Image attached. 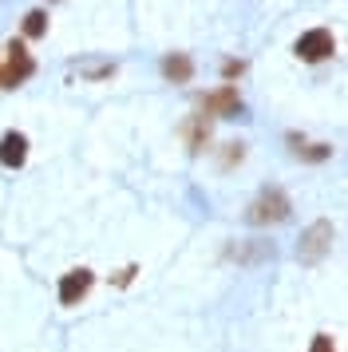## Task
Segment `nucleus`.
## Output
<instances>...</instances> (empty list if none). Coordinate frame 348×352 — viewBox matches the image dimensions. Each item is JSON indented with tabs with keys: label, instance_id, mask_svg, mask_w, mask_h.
<instances>
[{
	"label": "nucleus",
	"instance_id": "5",
	"mask_svg": "<svg viewBox=\"0 0 348 352\" xmlns=\"http://www.w3.org/2000/svg\"><path fill=\"white\" fill-rule=\"evenodd\" d=\"M198 107H202L206 119H226V115H237V111H241V96H237L234 83H221L218 91H210V96L198 99Z\"/></svg>",
	"mask_w": 348,
	"mask_h": 352
},
{
	"label": "nucleus",
	"instance_id": "15",
	"mask_svg": "<svg viewBox=\"0 0 348 352\" xmlns=\"http://www.w3.org/2000/svg\"><path fill=\"white\" fill-rule=\"evenodd\" d=\"M135 273H139V265H127V270H119V273H115V285L127 289L131 281H135Z\"/></svg>",
	"mask_w": 348,
	"mask_h": 352
},
{
	"label": "nucleus",
	"instance_id": "8",
	"mask_svg": "<svg viewBox=\"0 0 348 352\" xmlns=\"http://www.w3.org/2000/svg\"><path fill=\"white\" fill-rule=\"evenodd\" d=\"M24 159H28V135H20V131H8L4 139H0V162L4 166H24Z\"/></svg>",
	"mask_w": 348,
	"mask_h": 352
},
{
	"label": "nucleus",
	"instance_id": "14",
	"mask_svg": "<svg viewBox=\"0 0 348 352\" xmlns=\"http://www.w3.org/2000/svg\"><path fill=\"white\" fill-rule=\"evenodd\" d=\"M309 352H336V344H332L329 333H316L313 336V349H309Z\"/></svg>",
	"mask_w": 348,
	"mask_h": 352
},
{
	"label": "nucleus",
	"instance_id": "4",
	"mask_svg": "<svg viewBox=\"0 0 348 352\" xmlns=\"http://www.w3.org/2000/svg\"><path fill=\"white\" fill-rule=\"evenodd\" d=\"M293 52H297L305 64H320V60L336 56V36H332L329 28H313V32H305L297 44H293Z\"/></svg>",
	"mask_w": 348,
	"mask_h": 352
},
{
	"label": "nucleus",
	"instance_id": "1",
	"mask_svg": "<svg viewBox=\"0 0 348 352\" xmlns=\"http://www.w3.org/2000/svg\"><path fill=\"white\" fill-rule=\"evenodd\" d=\"M289 210H293L289 194H285L281 186H265V190L246 206V222L250 226H277V222L289 218Z\"/></svg>",
	"mask_w": 348,
	"mask_h": 352
},
{
	"label": "nucleus",
	"instance_id": "9",
	"mask_svg": "<svg viewBox=\"0 0 348 352\" xmlns=\"http://www.w3.org/2000/svg\"><path fill=\"white\" fill-rule=\"evenodd\" d=\"M162 76L171 83H190L194 80V60H190L186 52H171V56L162 60Z\"/></svg>",
	"mask_w": 348,
	"mask_h": 352
},
{
	"label": "nucleus",
	"instance_id": "10",
	"mask_svg": "<svg viewBox=\"0 0 348 352\" xmlns=\"http://www.w3.org/2000/svg\"><path fill=\"white\" fill-rule=\"evenodd\" d=\"M226 257H234V261H241V265H250V261H265V257H273V241H257V245H230L226 250Z\"/></svg>",
	"mask_w": 348,
	"mask_h": 352
},
{
	"label": "nucleus",
	"instance_id": "11",
	"mask_svg": "<svg viewBox=\"0 0 348 352\" xmlns=\"http://www.w3.org/2000/svg\"><path fill=\"white\" fill-rule=\"evenodd\" d=\"M24 36H28V40L47 36V12H44V8H32L28 16H24Z\"/></svg>",
	"mask_w": 348,
	"mask_h": 352
},
{
	"label": "nucleus",
	"instance_id": "13",
	"mask_svg": "<svg viewBox=\"0 0 348 352\" xmlns=\"http://www.w3.org/2000/svg\"><path fill=\"white\" fill-rule=\"evenodd\" d=\"M293 151H297L301 159H309V162H320V159H329L332 151L325 143H313V146H293Z\"/></svg>",
	"mask_w": 348,
	"mask_h": 352
},
{
	"label": "nucleus",
	"instance_id": "2",
	"mask_svg": "<svg viewBox=\"0 0 348 352\" xmlns=\"http://www.w3.org/2000/svg\"><path fill=\"white\" fill-rule=\"evenodd\" d=\"M332 241H336V226L332 222H313L297 241V257L305 261V265H316V261L332 250Z\"/></svg>",
	"mask_w": 348,
	"mask_h": 352
},
{
	"label": "nucleus",
	"instance_id": "7",
	"mask_svg": "<svg viewBox=\"0 0 348 352\" xmlns=\"http://www.w3.org/2000/svg\"><path fill=\"white\" fill-rule=\"evenodd\" d=\"M182 139H186L190 155H202L206 146H210V119L206 115H190L186 123H182Z\"/></svg>",
	"mask_w": 348,
	"mask_h": 352
},
{
	"label": "nucleus",
	"instance_id": "16",
	"mask_svg": "<svg viewBox=\"0 0 348 352\" xmlns=\"http://www.w3.org/2000/svg\"><path fill=\"white\" fill-rule=\"evenodd\" d=\"M241 72H246L241 60H226V67H221V76H226V80H234V76H241Z\"/></svg>",
	"mask_w": 348,
	"mask_h": 352
},
{
	"label": "nucleus",
	"instance_id": "12",
	"mask_svg": "<svg viewBox=\"0 0 348 352\" xmlns=\"http://www.w3.org/2000/svg\"><path fill=\"white\" fill-rule=\"evenodd\" d=\"M241 159H246V143H226V151H221V166L230 170V166H237Z\"/></svg>",
	"mask_w": 348,
	"mask_h": 352
},
{
	"label": "nucleus",
	"instance_id": "3",
	"mask_svg": "<svg viewBox=\"0 0 348 352\" xmlns=\"http://www.w3.org/2000/svg\"><path fill=\"white\" fill-rule=\"evenodd\" d=\"M32 72H36V60L28 56L24 40H12L8 44V64L0 67V87H20Z\"/></svg>",
	"mask_w": 348,
	"mask_h": 352
},
{
	"label": "nucleus",
	"instance_id": "6",
	"mask_svg": "<svg viewBox=\"0 0 348 352\" xmlns=\"http://www.w3.org/2000/svg\"><path fill=\"white\" fill-rule=\"evenodd\" d=\"M91 285H95V273L91 270H72V273H63L60 277V305H79L87 293H91Z\"/></svg>",
	"mask_w": 348,
	"mask_h": 352
}]
</instances>
